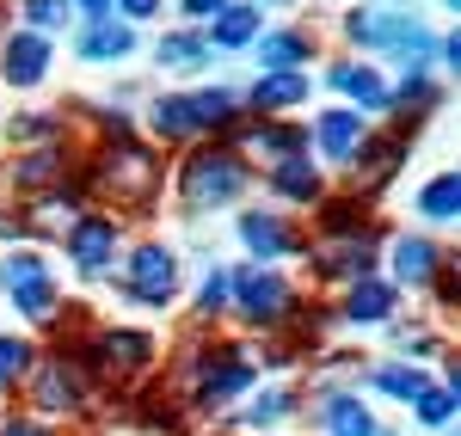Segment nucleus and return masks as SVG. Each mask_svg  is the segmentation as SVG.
Here are the masks:
<instances>
[{"instance_id": "obj_1", "label": "nucleus", "mask_w": 461, "mask_h": 436, "mask_svg": "<svg viewBox=\"0 0 461 436\" xmlns=\"http://www.w3.org/2000/svg\"><path fill=\"white\" fill-rule=\"evenodd\" d=\"M160 179H167L160 154L142 147L136 136H111V142L93 154V166H86V184L105 197L111 209H130V216L160 197Z\"/></svg>"}, {"instance_id": "obj_2", "label": "nucleus", "mask_w": 461, "mask_h": 436, "mask_svg": "<svg viewBox=\"0 0 461 436\" xmlns=\"http://www.w3.org/2000/svg\"><path fill=\"white\" fill-rule=\"evenodd\" d=\"M74 363L86 369V375H99L105 387L117 394H130V387H142L148 375L160 369V351H154V338L136 326H99L86 344H80V357Z\"/></svg>"}, {"instance_id": "obj_3", "label": "nucleus", "mask_w": 461, "mask_h": 436, "mask_svg": "<svg viewBox=\"0 0 461 436\" xmlns=\"http://www.w3.org/2000/svg\"><path fill=\"white\" fill-rule=\"evenodd\" d=\"M252 166L234 154V147H197L185 166H178V197H185V209H221V203H234L240 191H247Z\"/></svg>"}, {"instance_id": "obj_4", "label": "nucleus", "mask_w": 461, "mask_h": 436, "mask_svg": "<svg viewBox=\"0 0 461 436\" xmlns=\"http://www.w3.org/2000/svg\"><path fill=\"white\" fill-rule=\"evenodd\" d=\"M228 301H234V314L258 332H277L289 320V283L271 271V264H240L234 277H228Z\"/></svg>"}, {"instance_id": "obj_5", "label": "nucleus", "mask_w": 461, "mask_h": 436, "mask_svg": "<svg viewBox=\"0 0 461 436\" xmlns=\"http://www.w3.org/2000/svg\"><path fill=\"white\" fill-rule=\"evenodd\" d=\"M32 412H43V424L50 418H80L86 412V369L74 363L68 351H56V357H43V363H32Z\"/></svg>"}, {"instance_id": "obj_6", "label": "nucleus", "mask_w": 461, "mask_h": 436, "mask_svg": "<svg viewBox=\"0 0 461 436\" xmlns=\"http://www.w3.org/2000/svg\"><path fill=\"white\" fill-rule=\"evenodd\" d=\"M123 295L130 301H142V307H167L178 295V258L173 246H136L130 253V264H123Z\"/></svg>"}, {"instance_id": "obj_7", "label": "nucleus", "mask_w": 461, "mask_h": 436, "mask_svg": "<svg viewBox=\"0 0 461 436\" xmlns=\"http://www.w3.org/2000/svg\"><path fill=\"white\" fill-rule=\"evenodd\" d=\"M320 277H339V283H357V277H375V227H357V234H326L314 246Z\"/></svg>"}, {"instance_id": "obj_8", "label": "nucleus", "mask_w": 461, "mask_h": 436, "mask_svg": "<svg viewBox=\"0 0 461 436\" xmlns=\"http://www.w3.org/2000/svg\"><path fill=\"white\" fill-rule=\"evenodd\" d=\"M68 264L80 271V277H99L111 258H117V221L111 216H74L68 221Z\"/></svg>"}, {"instance_id": "obj_9", "label": "nucleus", "mask_w": 461, "mask_h": 436, "mask_svg": "<svg viewBox=\"0 0 461 436\" xmlns=\"http://www.w3.org/2000/svg\"><path fill=\"white\" fill-rule=\"evenodd\" d=\"M252 381H258V363H247L240 351H221L203 375H197V387H191V405L197 412H215V405H228L234 394H247Z\"/></svg>"}, {"instance_id": "obj_10", "label": "nucleus", "mask_w": 461, "mask_h": 436, "mask_svg": "<svg viewBox=\"0 0 461 436\" xmlns=\"http://www.w3.org/2000/svg\"><path fill=\"white\" fill-rule=\"evenodd\" d=\"M240 246H247L258 264H277V258H289L302 246V234H295L284 216H271V209H247V216H240Z\"/></svg>"}, {"instance_id": "obj_11", "label": "nucleus", "mask_w": 461, "mask_h": 436, "mask_svg": "<svg viewBox=\"0 0 461 436\" xmlns=\"http://www.w3.org/2000/svg\"><path fill=\"white\" fill-rule=\"evenodd\" d=\"M0 74L6 86H37L50 74V37L43 31H13L0 43Z\"/></svg>"}, {"instance_id": "obj_12", "label": "nucleus", "mask_w": 461, "mask_h": 436, "mask_svg": "<svg viewBox=\"0 0 461 436\" xmlns=\"http://www.w3.org/2000/svg\"><path fill=\"white\" fill-rule=\"evenodd\" d=\"M363 136H369V123H363L357 111H345V105L320 111V123H314V142H320V154H326L332 166H351V154L363 147Z\"/></svg>"}, {"instance_id": "obj_13", "label": "nucleus", "mask_w": 461, "mask_h": 436, "mask_svg": "<svg viewBox=\"0 0 461 436\" xmlns=\"http://www.w3.org/2000/svg\"><path fill=\"white\" fill-rule=\"evenodd\" d=\"M393 307H400V289H393V283H382V277H357L351 289H345L339 320H351V326H388Z\"/></svg>"}, {"instance_id": "obj_14", "label": "nucleus", "mask_w": 461, "mask_h": 436, "mask_svg": "<svg viewBox=\"0 0 461 436\" xmlns=\"http://www.w3.org/2000/svg\"><path fill=\"white\" fill-rule=\"evenodd\" d=\"M449 258L430 246L425 234H400L393 240V289L406 283V289H425V283H437V271H443Z\"/></svg>"}, {"instance_id": "obj_15", "label": "nucleus", "mask_w": 461, "mask_h": 436, "mask_svg": "<svg viewBox=\"0 0 461 436\" xmlns=\"http://www.w3.org/2000/svg\"><path fill=\"white\" fill-rule=\"evenodd\" d=\"M302 99H308V68H271V74H258L252 93H247V105L258 111V117L289 111V105H302Z\"/></svg>"}, {"instance_id": "obj_16", "label": "nucleus", "mask_w": 461, "mask_h": 436, "mask_svg": "<svg viewBox=\"0 0 461 436\" xmlns=\"http://www.w3.org/2000/svg\"><path fill=\"white\" fill-rule=\"evenodd\" d=\"M62 179H68V154H62V142L32 147V154L13 166V191H25V197H37V191H62Z\"/></svg>"}, {"instance_id": "obj_17", "label": "nucleus", "mask_w": 461, "mask_h": 436, "mask_svg": "<svg viewBox=\"0 0 461 436\" xmlns=\"http://www.w3.org/2000/svg\"><path fill=\"white\" fill-rule=\"evenodd\" d=\"M314 418H320V431H326V436H382V431H375V412L357 400V394H326Z\"/></svg>"}, {"instance_id": "obj_18", "label": "nucleus", "mask_w": 461, "mask_h": 436, "mask_svg": "<svg viewBox=\"0 0 461 436\" xmlns=\"http://www.w3.org/2000/svg\"><path fill=\"white\" fill-rule=\"evenodd\" d=\"M240 136H247L271 166H277V160H308V129H302V123H265V117H258V123L240 129Z\"/></svg>"}, {"instance_id": "obj_19", "label": "nucleus", "mask_w": 461, "mask_h": 436, "mask_svg": "<svg viewBox=\"0 0 461 436\" xmlns=\"http://www.w3.org/2000/svg\"><path fill=\"white\" fill-rule=\"evenodd\" d=\"M130 49H136V31L123 19H93L80 31V62H123Z\"/></svg>"}, {"instance_id": "obj_20", "label": "nucleus", "mask_w": 461, "mask_h": 436, "mask_svg": "<svg viewBox=\"0 0 461 436\" xmlns=\"http://www.w3.org/2000/svg\"><path fill=\"white\" fill-rule=\"evenodd\" d=\"M148 123H154L160 142H191V136H203V129H197V111H191V93H167V99H154Z\"/></svg>"}, {"instance_id": "obj_21", "label": "nucleus", "mask_w": 461, "mask_h": 436, "mask_svg": "<svg viewBox=\"0 0 461 436\" xmlns=\"http://www.w3.org/2000/svg\"><path fill=\"white\" fill-rule=\"evenodd\" d=\"M154 62H160V68H178V74L210 68V37L203 31H167L154 43Z\"/></svg>"}, {"instance_id": "obj_22", "label": "nucleus", "mask_w": 461, "mask_h": 436, "mask_svg": "<svg viewBox=\"0 0 461 436\" xmlns=\"http://www.w3.org/2000/svg\"><path fill=\"white\" fill-rule=\"evenodd\" d=\"M326 80H332L339 93H351V99H357L363 111H388V105H393V93L382 86V74H375V68H357V62H339V68L326 74Z\"/></svg>"}, {"instance_id": "obj_23", "label": "nucleus", "mask_w": 461, "mask_h": 436, "mask_svg": "<svg viewBox=\"0 0 461 436\" xmlns=\"http://www.w3.org/2000/svg\"><path fill=\"white\" fill-rule=\"evenodd\" d=\"M351 160L363 166V184H382L393 166L406 160V136H363V147H357ZM357 166H351V173H357Z\"/></svg>"}, {"instance_id": "obj_24", "label": "nucleus", "mask_w": 461, "mask_h": 436, "mask_svg": "<svg viewBox=\"0 0 461 436\" xmlns=\"http://www.w3.org/2000/svg\"><path fill=\"white\" fill-rule=\"evenodd\" d=\"M369 387L388 394V400H419V394L430 387V375L419 363H375L369 369Z\"/></svg>"}, {"instance_id": "obj_25", "label": "nucleus", "mask_w": 461, "mask_h": 436, "mask_svg": "<svg viewBox=\"0 0 461 436\" xmlns=\"http://www.w3.org/2000/svg\"><path fill=\"white\" fill-rule=\"evenodd\" d=\"M252 37H258V6L228 0V6L210 19V43H221V49H240V43H252Z\"/></svg>"}, {"instance_id": "obj_26", "label": "nucleus", "mask_w": 461, "mask_h": 436, "mask_svg": "<svg viewBox=\"0 0 461 436\" xmlns=\"http://www.w3.org/2000/svg\"><path fill=\"white\" fill-rule=\"evenodd\" d=\"M314 56V37L308 31H277V37H258V68H302Z\"/></svg>"}, {"instance_id": "obj_27", "label": "nucleus", "mask_w": 461, "mask_h": 436, "mask_svg": "<svg viewBox=\"0 0 461 436\" xmlns=\"http://www.w3.org/2000/svg\"><path fill=\"white\" fill-rule=\"evenodd\" d=\"M37 283H56V277H50V264H43V253L19 246V253H6V258H0V289H6V295L37 289Z\"/></svg>"}, {"instance_id": "obj_28", "label": "nucleus", "mask_w": 461, "mask_h": 436, "mask_svg": "<svg viewBox=\"0 0 461 436\" xmlns=\"http://www.w3.org/2000/svg\"><path fill=\"white\" fill-rule=\"evenodd\" d=\"M419 216L437 221V227H449V221L461 216V179L456 173H437V179L419 191Z\"/></svg>"}, {"instance_id": "obj_29", "label": "nucleus", "mask_w": 461, "mask_h": 436, "mask_svg": "<svg viewBox=\"0 0 461 436\" xmlns=\"http://www.w3.org/2000/svg\"><path fill=\"white\" fill-rule=\"evenodd\" d=\"M191 111H197V129H203V136H228L240 99H234L228 86H210V93H191Z\"/></svg>"}, {"instance_id": "obj_30", "label": "nucleus", "mask_w": 461, "mask_h": 436, "mask_svg": "<svg viewBox=\"0 0 461 436\" xmlns=\"http://www.w3.org/2000/svg\"><path fill=\"white\" fill-rule=\"evenodd\" d=\"M271 191L289 197V203H320V173L308 160H277L271 166Z\"/></svg>"}, {"instance_id": "obj_31", "label": "nucleus", "mask_w": 461, "mask_h": 436, "mask_svg": "<svg viewBox=\"0 0 461 436\" xmlns=\"http://www.w3.org/2000/svg\"><path fill=\"white\" fill-rule=\"evenodd\" d=\"M289 412H295V387H265V394L247 400L240 424H247V431H271V424H284Z\"/></svg>"}, {"instance_id": "obj_32", "label": "nucleus", "mask_w": 461, "mask_h": 436, "mask_svg": "<svg viewBox=\"0 0 461 436\" xmlns=\"http://www.w3.org/2000/svg\"><path fill=\"white\" fill-rule=\"evenodd\" d=\"M456 405H461V394H449L443 381H430L425 394L412 400V412H419V424H430V431H449L456 424Z\"/></svg>"}, {"instance_id": "obj_33", "label": "nucleus", "mask_w": 461, "mask_h": 436, "mask_svg": "<svg viewBox=\"0 0 461 436\" xmlns=\"http://www.w3.org/2000/svg\"><path fill=\"white\" fill-rule=\"evenodd\" d=\"M32 363H37L32 338H6V332H0V394H6V387H19V381L32 375Z\"/></svg>"}, {"instance_id": "obj_34", "label": "nucleus", "mask_w": 461, "mask_h": 436, "mask_svg": "<svg viewBox=\"0 0 461 436\" xmlns=\"http://www.w3.org/2000/svg\"><path fill=\"white\" fill-rule=\"evenodd\" d=\"M13 142H62V117H56V111H32V117H19V123H13Z\"/></svg>"}, {"instance_id": "obj_35", "label": "nucleus", "mask_w": 461, "mask_h": 436, "mask_svg": "<svg viewBox=\"0 0 461 436\" xmlns=\"http://www.w3.org/2000/svg\"><path fill=\"white\" fill-rule=\"evenodd\" d=\"M25 19H32V25H25V31H56V25H68L74 19V6L68 0H25Z\"/></svg>"}, {"instance_id": "obj_36", "label": "nucleus", "mask_w": 461, "mask_h": 436, "mask_svg": "<svg viewBox=\"0 0 461 436\" xmlns=\"http://www.w3.org/2000/svg\"><path fill=\"white\" fill-rule=\"evenodd\" d=\"M197 314L215 320V314H228V271L210 264V277H203V289H197Z\"/></svg>"}, {"instance_id": "obj_37", "label": "nucleus", "mask_w": 461, "mask_h": 436, "mask_svg": "<svg viewBox=\"0 0 461 436\" xmlns=\"http://www.w3.org/2000/svg\"><path fill=\"white\" fill-rule=\"evenodd\" d=\"M400 105H412V111H425L437 105V86H430V74L425 68H406V80H400V93H393Z\"/></svg>"}, {"instance_id": "obj_38", "label": "nucleus", "mask_w": 461, "mask_h": 436, "mask_svg": "<svg viewBox=\"0 0 461 436\" xmlns=\"http://www.w3.org/2000/svg\"><path fill=\"white\" fill-rule=\"evenodd\" d=\"M0 436H56L43 418H25V412H13V418H0Z\"/></svg>"}, {"instance_id": "obj_39", "label": "nucleus", "mask_w": 461, "mask_h": 436, "mask_svg": "<svg viewBox=\"0 0 461 436\" xmlns=\"http://www.w3.org/2000/svg\"><path fill=\"white\" fill-rule=\"evenodd\" d=\"M117 13H123V25H130V19H154L160 0H117Z\"/></svg>"}, {"instance_id": "obj_40", "label": "nucleus", "mask_w": 461, "mask_h": 436, "mask_svg": "<svg viewBox=\"0 0 461 436\" xmlns=\"http://www.w3.org/2000/svg\"><path fill=\"white\" fill-rule=\"evenodd\" d=\"M221 6H228V0H185V13H191V19H215Z\"/></svg>"}, {"instance_id": "obj_41", "label": "nucleus", "mask_w": 461, "mask_h": 436, "mask_svg": "<svg viewBox=\"0 0 461 436\" xmlns=\"http://www.w3.org/2000/svg\"><path fill=\"white\" fill-rule=\"evenodd\" d=\"M68 6H80L86 19H111V6H117V0H68Z\"/></svg>"}, {"instance_id": "obj_42", "label": "nucleus", "mask_w": 461, "mask_h": 436, "mask_svg": "<svg viewBox=\"0 0 461 436\" xmlns=\"http://www.w3.org/2000/svg\"><path fill=\"white\" fill-rule=\"evenodd\" d=\"M252 6H289V0H252Z\"/></svg>"}]
</instances>
